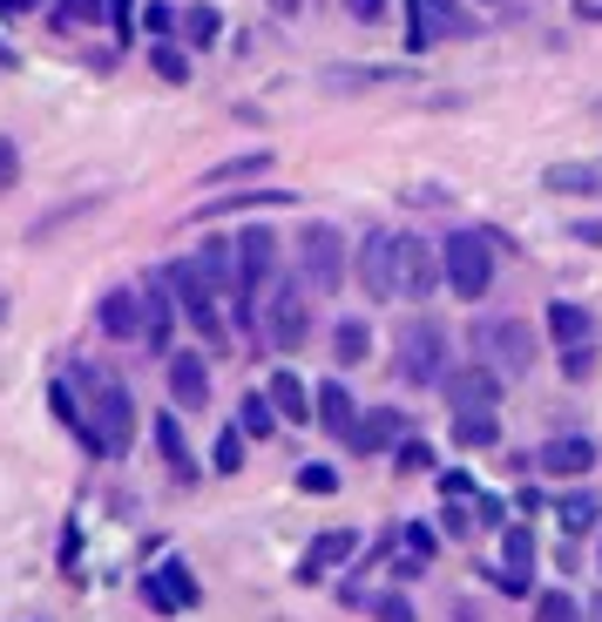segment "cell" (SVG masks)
Listing matches in <instances>:
<instances>
[{
    "instance_id": "cell-7",
    "label": "cell",
    "mask_w": 602,
    "mask_h": 622,
    "mask_svg": "<svg viewBox=\"0 0 602 622\" xmlns=\"http://www.w3.org/2000/svg\"><path fill=\"white\" fill-rule=\"evenodd\" d=\"M298 264H305V285L312 292H338V285H346V271H353V264H346V237H338L332 224H305L298 230Z\"/></svg>"
},
{
    "instance_id": "cell-36",
    "label": "cell",
    "mask_w": 602,
    "mask_h": 622,
    "mask_svg": "<svg viewBox=\"0 0 602 622\" xmlns=\"http://www.w3.org/2000/svg\"><path fill=\"white\" fill-rule=\"evenodd\" d=\"M535 622H582V602H575L569 589H542V602H535Z\"/></svg>"
},
{
    "instance_id": "cell-12",
    "label": "cell",
    "mask_w": 602,
    "mask_h": 622,
    "mask_svg": "<svg viewBox=\"0 0 602 622\" xmlns=\"http://www.w3.org/2000/svg\"><path fill=\"white\" fill-rule=\"evenodd\" d=\"M441 393H447V406L454 413H494L501 406V379H494V366L481 359V366H467V373H447L441 379Z\"/></svg>"
},
{
    "instance_id": "cell-26",
    "label": "cell",
    "mask_w": 602,
    "mask_h": 622,
    "mask_svg": "<svg viewBox=\"0 0 602 622\" xmlns=\"http://www.w3.org/2000/svg\"><path fill=\"white\" fill-rule=\"evenodd\" d=\"M265 393H272V406L285 413V426H305V419H312V393H305V379H298V373H272V386H265Z\"/></svg>"
},
{
    "instance_id": "cell-59",
    "label": "cell",
    "mask_w": 602,
    "mask_h": 622,
    "mask_svg": "<svg viewBox=\"0 0 602 622\" xmlns=\"http://www.w3.org/2000/svg\"><path fill=\"white\" fill-rule=\"evenodd\" d=\"M595 615H602V595H595Z\"/></svg>"
},
{
    "instance_id": "cell-56",
    "label": "cell",
    "mask_w": 602,
    "mask_h": 622,
    "mask_svg": "<svg viewBox=\"0 0 602 622\" xmlns=\"http://www.w3.org/2000/svg\"><path fill=\"white\" fill-rule=\"evenodd\" d=\"M8 68H14V55H8V48H0V75H8Z\"/></svg>"
},
{
    "instance_id": "cell-48",
    "label": "cell",
    "mask_w": 602,
    "mask_h": 622,
    "mask_svg": "<svg viewBox=\"0 0 602 622\" xmlns=\"http://www.w3.org/2000/svg\"><path fill=\"white\" fill-rule=\"evenodd\" d=\"M346 14H353V21H366V28H373V21H379V14H386V0H346Z\"/></svg>"
},
{
    "instance_id": "cell-38",
    "label": "cell",
    "mask_w": 602,
    "mask_h": 622,
    "mask_svg": "<svg viewBox=\"0 0 602 622\" xmlns=\"http://www.w3.org/2000/svg\"><path fill=\"white\" fill-rule=\"evenodd\" d=\"M210 467H217V474H237V467H244V426L217 433V447H210Z\"/></svg>"
},
{
    "instance_id": "cell-57",
    "label": "cell",
    "mask_w": 602,
    "mask_h": 622,
    "mask_svg": "<svg viewBox=\"0 0 602 622\" xmlns=\"http://www.w3.org/2000/svg\"><path fill=\"white\" fill-rule=\"evenodd\" d=\"M0 325H8V292H0Z\"/></svg>"
},
{
    "instance_id": "cell-35",
    "label": "cell",
    "mask_w": 602,
    "mask_h": 622,
    "mask_svg": "<svg viewBox=\"0 0 602 622\" xmlns=\"http://www.w3.org/2000/svg\"><path fill=\"white\" fill-rule=\"evenodd\" d=\"M149 68H156L162 81H190V55H184L177 41H156V48H149Z\"/></svg>"
},
{
    "instance_id": "cell-20",
    "label": "cell",
    "mask_w": 602,
    "mask_h": 622,
    "mask_svg": "<svg viewBox=\"0 0 602 622\" xmlns=\"http://www.w3.org/2000/svg\"><path fill=\"white\" fill-rule=\"evenodd\" d=\"M359 555V535H353V527H325V535H312V555H305V582H318L325 569H338V562H353Z\"/></svg>"
},
{
    "instance_id": "cell-6",
    "label": "cell",
    "mask_w": 602,
    "mask_h": 622,
    "mask_svg": "<svg viewBox=\"0 0 602 622\" xmlns=\"http://www.w3.org/2000/svg\"><path fill=\"white\" fill-rule=\"evenodd\" d=\"M272 278H278V237H272L265 224L237 230V312H244V318L257 312V292H265Z\"/></svg>"
},
{
    "instance_id": "cell-24",
    "label": "cell",
    "mask_w": 602,
    "mask_h": 622,
    "mask_svg": "<svg viewBox=\"0 0 602 622\" xmlns=\"http://www.w3.org/2000/svg\"><path fill=\"white\" fill-rule=\"evenodd\" d=\"M237 426H244V440H278L285 413L272 406V393H244V406H237Z\"/></svg>"
},
{
    "instance_id": "cell-3",
    "label": "cell",
    "mask_w": 602,
    "mask_h": 622,
    "mask_svg": "<svg viewBox=\"0 0 602 622\" xmlns=\"http://www.w3.org/2000/svg\"><path fill=\"white\" fill-rule=\"evenodd\" d=\"M393 366L406 386H441L447 379V332L434 318H413L399 325V352H393Z\"/></svg>"
},
{
    "instance_id": "cell-43",
    "label": "cell",
    "mask_w": 602,
    "mask_h": 622,
    "mask_svg": "<svg viewBox=\"0 0 602 622\" xmlns=\"http://www.w3.org/2000/svg\"><path fill=\"white\" fill-rule=\"evenodd\" d=\"M595 373V345H569L562 352V379H589Z\"/></svg>"
},
{
    "instance_id": "cell-39",
    "label": "cell",
    "mask_w": 602,
    "mask_h": 622,
    "mask_svg": "<svg viewBox=\"0 0 602 622\" xmlns=\"http://www.w3.org/2000/svg\"><path fill=\"white\" fill-rule=\"evenodd\" d=\"M393 467H399V474H426V467H434V447H426V440H399Z\"/></svg>"
},
{
    "instance_id": "cell-30",
    "label": "cell",
    "mask_w": 602,
    "mask_h": 622,
    "mask_svg": "<svg viewBox=\"0 0 602 622\" xmlns=\"http://www.w3.org/2000/svg\"><path fill=\"white\" fill-rule=\"evenodd\" d=\"M494 440H501V419H494V413H454V447L481 454V447H494Z\"/></svg>"
},
{
    "instance_id": "cell-47",
    "label": "cell",
    "mask_w": 602,
    "mask_h": 622,
    "mask_svg": "<svg viewBox=\"0 0 602 622\" xmlns=\"http://www.w3.org/2000/svg\"><path fill=\"white\" fill-rule=\"evenodd\" d=\"M441 494H447V501H474V481H467V474H441Z\"/></svg>"
},
{
    "instance_id": "cell-8",
    "label": "cell",
    "mask_w": 602,
    "mask_h": 622,
    "mask_svg": "<svg viewBox=\"0 0 602 622\" xmlns=\"http://www.w3.org/2000/svg\"><path fill=\"white\" fill-rule=\"evenodd\" d=\"M169 292H177V305H184V318L210 338V345H224V318H217V285L204 278V264L190 257V264H169Z\"/></svg>"
},
{
    "instance_id": "cell-32",
    "label": "cell",
    "mask_w": 602,
    "mask_h": 622,
    "mask_svg": "<svg viewBox=\"0 0 602 622\" xmlns=\"http://www.w3.org/2000/svg\"><path fill=\"white\" fill-rule=\"evenodd\" d=\"M501 569H514V575L535 569V535H529V527H507V535H501Z\"/></svg>"
},
{
    "instance_id": "cell-42",
    "label": "cell",
    "mask_w": 602,
    "mask_h": 622,
    "mask_svg": "<svg viewBox=\"0 0 602 622\" xmlns=\"http://www.w3.org/2000/svg\"><path fill=\"white\" fill-rule=\"evenodd\" d=\"M373 615H379V622H420V615H413V602H406V595H393V589H386V595H373Z\"/></svg>"
},
{
    "instance_id": "cell-2",
    "label": "cell",
    "mask_w": 602,
    "mask_h": 622,
    "mask_svg": "<svg viewBox=\"0 0 602 622\" xmlns=\"http://www.w3.org/2000/svg\"><path fill=\"white\" fill-rule=\"evenodd\" d=\"M441 264H447V292L454 298H487V285H494V244H487V230H447L441 237Z\"/></svg>"
},
{
    "instance_id": "cell-11",
    "label": "cell",
    "mask_w": 602,
    "mask_h": 622,
    "mask_svg": "<svg viewBox=\"0 0 602 622\" xmlns=\"http://www.w3.org/2000/svg\"><path fill=\"white\" fill-rule=\"evenodd\" d=\"M535 467L549 481H582V474H595V440L589 433H555V440H542Z\"/></svg>"
},
{
    "instance_id": "cell-52",
    "label": "cell",
    "mask_w": 602,
    "mask_h": 622,
    "mask_svg": "<svg viewBox=\"0 0 602 622\" xmlns=\"http://www.w3.org/2000/svg\"><path fill=\"white\" fill-rule=\"evenodd\" d=\"M298 8H305V0H272V14H285V21H292Z\"/></svg>"
},
{
    "instance_id": "cell-49",
    "label": "cell",
    "mask_w": 602,
    "mask_h": 622,
    "mask_svg": "<svg viewBox=\"0 0 602 622\" xmlns=\"http://www.w3.org/2000/svg\"><path fill=\"white\" fill-rule=\"evenodd\" d=\"M109 21H116V34H129L136 28V0H109Z\"/></svg>"
},
{
    "instance_id": "cell-45",
    "label": "cell",
    "mask_w": 602,
    "mask_h": 622,
    "mask_svg": "<svg viewBox=\"0 0 602 622\" xmlns=\"http://www.w3.org/2000/svg\"><path fill=\"white\" fill-rule=\"evenodd\" d=\"M14 184H21V149L0 136V190H14Z\"/></svg>"
},
{
    "instance_id": "cell-22",
    "label": "cell",
    "mask_w": 602,
    "mask_h": 622,
    "mask_svg": "<svg viewBox=\"0 0 602 622\" xmlns=\"http://www.w3.org/2000/svg\"><path fill=\"white\" fill-rule=\"evenodd\" d=\"M298 197L292 190H278V184H265V190H230V197H217L204 217H244V210H292Z\"/></svg>"
},
{
    "instance_id": "cell-33",
    "label": "cell",
    "mask_w": 602,
    "mask_h": 622,
    "mask_svg": "<svg viewBox=\"0 0 602 622\" xmlns=\"http://www.w3.org/2000/svg\"><path fill=\"white\" fill-rule=\"evenodd\" d=\"M426 14H434V34H474V14L461 8V0H426Z\"/></svg>"
},
{
    "instance_id": "cell-1",
    "label": "cell",
    "mask_w": 602,
    "mask_h": 622,
    "mask_svg": "<svg viewBox=\"0 0 602 622\" xmlns=\"http://www.w3.org/2000/svg\"><path fill=\"white\" fill-rule=\"evenodd\" d=\"M81 379H89V440H81V447L122 461L136 447V399H129V386L116 373H81Z\"/></svg>"
},
{
    "instance_id": "cell-21",
    "label": "cell",
    "mask_w": 602,
    "mask_h": 622,
    "mask_svg": "<svg viewBox=\"0 0 602 622\" xmlns=\"http://www.w3.org/2000/svg\"><path fill=\"white\" fill-rule=\"evenodd\" d=\"M149 433H156V454L169 461V474H177V481L190 487V481H197V461H190V440H184V426L169 419V413H156V426H149Z\"/></svg>"
},
{
    "instance_id": "cell-27",
    "label": "cell",
    "mask_w": 602,
    "mask_h": 622,
    "mask_svg": "<svg viewBox=\"0 0 602 622\" xmlns=\"http://www.w3.org/2000/svg\"><path fill=\"white\" fill-rule=\"evenodd\" d=\"M595 514H602V501H595L589 487H575V494H562V501H555V521H562V535H569V542H582V535H589Z\"/></svg>"
},
{
    "instance_id": "cell-17",
    "label": "cell",
    "mask_w": 602,
    "mask_h": 622,
    "mask_svg": "<svg viewBox=\"0 0 602 622\" xmlns=\"http://www.w3.org/2000/svg\"><path fill=\"white\" fill-rule=\"evenodd\" d=\"M399 433H406L399 406H373V413H359V426H353L346 447H353V454H386V447H399Z\"/></svg>"
},
{
    "instance_id": "cell-34",
    "label": "cell",
    "mask_w": 602,
    "mask_h": 622,
    "mask_svg": "<svg viewBox=\"0 0 602 622\" xmlns=\"http://www.w3.org/2000/svg\"><path fill=\"white\" fill-rule=\"evenodd\" d=\"M217 34H224V14H217V8H184V41H190V48H210Z\"/></svg>"
},
{
    "instance_id": "cell-23",
    "label": "cell",
    "mask_w": 602,
    "mask_h": 622,
    "mask_svg": "<svg viewBox=\"0 0 602 622\" xmlns=\"http://www.w3.org/2000/svg\"><path fill=\"white\" fill-rule=\"evenodd\" d=\"M549 338L569 352V345H595V318L582 312V305H569V298H555L549 305Z\"/></svg>"
},
{
    "instance_id": "cell-14",
    "label": "cell",
    "mask_w": 602,
    "mask_h": 622,
    "mask_svg": "<svg viewBox=\"0 0 602 622\" xmlns=\"http://www.w3.org/2000/svg\"><path fill=\"white\" fill-rule=\"evenodd\" d=\"M177 292H169V278H149L142 285V345L149 352H169V338H177Z\"/></svg>"
},
{
    "instance_id": "cell-44",
    "label": "cell",
    "mask_w": 602,
    "mask_h": 622,
    "mask_svg": "<svg viewBox=\"0 0 602 622\" xmlns=\"http://www.w3.org/2000/svg\"><path fill=\"white\" fill-rule=\"evenodd\" d=\"M298 487H305V494H338V474L312 461V467H298Z\"/></svg>"
},
{
    "instance_id": "cell-31",
    "label": "cell",
    "mask_w": 602,
    "mask_h": 622,
    "mask_svg": "<svg viewBox=\"0 0 602 622\" xmlns=\"http://www.w3.org/2000/svg\"><path fill=\"white\" fill-rule=\"evenodd\" d=\"M197 264H204V278H210L217 292H237V244H224V237H210Z\"/></svg>"
},
{
    "instance_id": "cell-37",
    "label": "cell",
    "mask_w": 602,
    "mask_h": 622,
    "mask_svg": "<svg viewBox=\"0 0 602 622\" xmlns=\"http://www.w3.org/2000/svg\"><path fill=\"white\" fill-rule=\"evenodd\" d=\"M109 14V0H55V21L61 28H89V21H102Z\"/></svg>"
},
{
    "instance_id": "cell-4",
    "label": "cell",
    "mask_w": 602,
    "mask_h": 622,
    "mask_svg": "<svg viewBox=\"0 0 602 622\" xmlns=\"http://www.w3.org/2000/svg\"><path fill=\"white\" fill-rule=\"evenodd\" d=\"M474 352L494 366V373H507V379H522L529 366H535V325L529 318H487V325H474Z\"/></svg>"
},
{
    "instance_id": "cell-46",
    "label": "cell",
    "mask_w": 602,
    "mask_h": 622,
    "mask_svg": "<svg viewBox=\"0 0 602 622\" xmlns=\"http://www.w3.org/2000/svg\"><path fill=\"white\" fill-rule=\"evenodd\" d=\"M441 527H447V535H467V527H474V514H467V501H447V514H441Z\"/></svg>"
},
{
    "instance_id": "cell-18",
    "label": "cell",
    "mask_w": 602,
    "mask_h": 622,
    "mask_svg": "<svg viewBox=\"0 0 602 622\" xmlns=\"http://www.w3.org/2000/svg\"><path fill=\"white\" fill-rule=\"evenodd\" d=\"M96 318H102V332H109V338H122V345H129V338H142V285H116V292L102 298V312H96Z\"/></svg>"
},
{
    "instance_id": "cell-55",
    "label": "cell",
    "mask_w": 602,
    "mask_h": 622,
    "mask_svg": "<svg viewBox=\"0 0 602 622\" xmlns=\"http://www.w3.org/2000/svg\"><path fill=\"white\" fill-rule=\"evenodd\" d=\"M582 21H602V8H595V0H582Z\"/></svg>"
},
{
    "instance_id": "cell-50",
    "label": "cell",
    "mask_w": 602,
    "mask_h": 622,
    "mask_svg": "<svg viewBox=\"0 0 602 622\" xmlns=\"http://www.w3.org/2000/svg\"><path fill=\"white\" fill-rule=\"evenodd\" d=\"M474 514H481V521H487V527H501V514H507V507H501V501H494V494H481V501H474Z\"/></svg>"
},
{
    "instance_id": "cell-16",
    "label": "cell",
    "mask_w": 602,
    "mask_h": 622,
    "mask_svg": "<svg viewBox=\"0 0 602 622\" xmlns=\"http://www.w3.org/2000/svg\"><path fill=\"white\" fill-rule=\"evenodd\" d=\"M549 197H602V156H575V162H549L542 169Z\"/></svg>"
},
{
    "instance_id": "cell-58",
    "label": "cell",
    "mask_w": 602,
    "mask_h": 622,
    "mask_svg": "<svg viewBox=\"0 0 602 622\" xmlns=\"http://www.w3.org/2000/svg\"><path fill=\"white\" fill-rule=\"evenodd\" d=\"M589 109H595V116H602V96H595V102H589Z\"/></svg>"
},
{
    "instance_id": "cell-28",
    "label": "cell",
    "mask_w": 602,
    "mask_h": 622,
    "mask_svg": "<svg viewBox=\"0 0 602 622\" xmlns=\"http://www.w3.org/2000/svg\"><path fill=\"white\" fill-rule=\"evenodd\" d=\"M250 176H272V149H250V156H230V162H217L204 184L210 190H230V184H250Z\"/></svg>"
},
{
    "instance_id": "cell-53",
    "label": "cell",
    "mask_w": 602,
    "mask_h": 622,
    "mask_svg": "<svg viewBox=\"0 0 602 622\" xmlns=\"http://www.w3.org/2000/svg\"><path fill=\"white\" fill-rule=\"evenodd\" d=\"M34 8V0H0V14H28Z\"/></svg>"
},
{
    "instance_id": "cell-29",
    "label": "cell",
    "mask_w": 602,
    "mask_h": 622,
    "mask_svg": "<svg viewBox=\"0 0 602 622\" xmlns=\"http://www.w3.org/2000/svg\"><path fill=\"white\" fill-rule=\"evenodd\" d=\"M366 352H373V332H366V318H338V325H332V359H338V366H359Z\"/></svg>"
},
{
    "instance_id": "cell-54",
    "label": "cell",
    "mask_w": 602,
    "mask_h": 622,
    "mask_svg": "<svg viewBox=\"0 0 602 622\" xmlns=\"http://www.w3.org/2000/svg\"><path fill=\"white\" fill-rule=\"evenodd\" d=\"M454 622H481V615H474V602H454Z\"/></svg>"
},
{
    "instance_id": "cell-15",
    "label": "cell",
    "mask_w": 602,
    "mask_h": 622,
    "mask_svg": "<svg viewBox=\"0 0 602 622\" xmlns=\"http://www.w3.org/2000/svg\"><path fill=\"white\" fill-rule=\"evenodd\" d=\"M169 399H177L184 413L210 406V359L204 352H169Z\"/></svg>"
},
{
    "instance_id": "cell-40",
    "label": "cell",
    "mask_w": 602,
    "mask_h": 622,
    "mask_svg": "<svg viewBox=\"0 0 602 622\" xmlns=\"http://www.w3.org/2000/svg\"><path fill=\"white\" fill-rule=\"evenodd\" d=\"M142 28H149L156 41H169V28H184V14L169 8V0H149V8H142Z\"/></svg>"
},
{
    "instance_id": "cell-13",
    "label": "cell",
    "mask_w": 602,
    "mask_h": 622,
    "mask_svg": "<svg viewBox=\"0 0 602 622\" xmlns=\"http://www.w3.org/2000/svg\"><path fill=\"white\" fill-rule=\"evenodd\" d=\"M142 595H149V609H162V615H184V609H197V575H190L184 562H162V569L142 575Z\"/></svg>"
},
{
    "instance_id": "cell-51",
    "label": "cell",
    "mask_w": 602,
    "mask_h": 622,
    "mask_svg": "<svg viewBox=\"0 0 602 622\" xmlns=\"http://www.w3.org/2000/svg\"><path fill=\"white\" fill-rule=\"evenodd\" d=\"M569 237H575V244H602V217H595V224H569Z\"/></svg>"
},
{
    "instance_id": "cell-5",
    "label": "cell",
    "mask_w": 602,
    "mask_h": 622,
    "mask_svg": "<svg viewBox=\"0 0 602 622\" xmlns=\"http://www.w3.org/2000/svg\"><path fill=\"white\" fill-rule=\"evenodd\" d=\"M312 285L305 278H272V305H265V338L278 352H298L312 338Z\"/></svg>"
},
{
    "instance_id": "cell-10",
    "label": "cell",
    "mask_w": 602,
    "mask_h": 622,
    "mask_svg": "<svg viewBox=\"0 0 602 622\" xmlns=\"http://www.w3.org/2000/svg\"><path fill=\"white\" fill-rule=\"evenodd\" d=\"M434 285H447V264L434 257V244L399 237V298H434Z\"/></svg>"
},
{
    "instance_id": "cell-9",
    "label": "cell",
    "mask_w": 602,
    "mask_h": 622,
    "mask_svg": "<svg viewBox=\"0 0 602 622\" xmlns=\"http://www.w3.org/2000/svg\"><path fill=\"white\" fill-rule=\"evenodd\" d=\"M359 292L366 298H399V230H366V244H359Z\"/></svg>"
},
{
    "instance_id": "cell-25",
    "label": "cell",
    "mask_w": 602,
    "mask_h": 622,
    "mask_svg": "<svg viewBox=\"0 0 602 622\" xmlns=\"http://www.w3.org/2000/svg\"><path fill=\"white\" fill-rule=\"evenodd\" d=\"M413 68H325V88L338 96H353V88H399Z\"/></svg>"
},
{
    "instance_id": "cell-19",
    "label": "cell",
    "mask_w": 602,
    "mask_h": 622,
    "mask_svg": "<svg viewBox=\"0 0 602 622\" xmlns=\"http://www.w3.org/2000/svg\"><path fill=\"white\" fill-rule=\"evenodd\" d=\"M312 413H318V426L338 433V440H353V426H359V406H353L346 379H325V386L312 393Z\"/></svg>"
},
{
    "instance_id": "cell-41",
    "label": "cell",
    "mask_w": 602,
    "mask_h": 622,
    "mask_svg": "<svg viewBox=\"0 0 602 622\" xmlns=\"http://www.w3.org/2000/svg\"><path fill=\"white\" fill-rule=\"evenodd\" d=\"M434 549H441V542H434V527L413 521V527H406V562H434Z\"/></svg>"
}]
</instances>
